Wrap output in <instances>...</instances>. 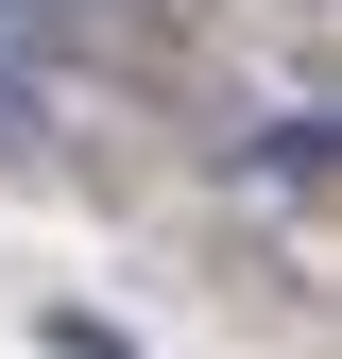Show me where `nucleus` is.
Here are the masks:
<instances>
[{"mask_svg": "<svg viewBox=\"0 0 342 359\" xmlns=\"http://www.w3.org/2000/svg\"><path fill=\"white\" fill-rule=\"evenodd\" d=\"M52 359H137V342H120L103 308H52Z\"/></svg>", "mask_w": 342, "mask_h": 359, "instance_id": "obj_1", "label": "nucleus"}]
</instances>
